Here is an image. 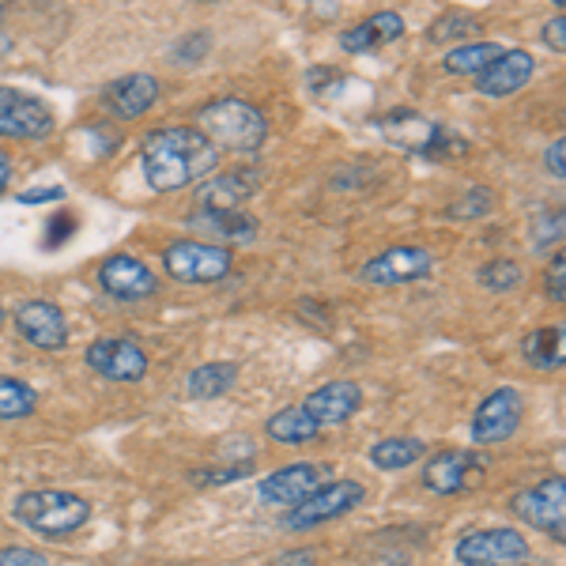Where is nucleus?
<instances>
[{"label": "nucleus", "instance_id": "1", "mask_svg": "<svg viewBox=\"0 0 566 566\" xmlns=\"http://www.w3.org/2000/svg\"><path fill=\"white\" fill-rule=\"evenodd\" d=\"M219 167V151L193 125H167L148 133L140 148V170L151 193H178Z\"/></svg>", "mask_w": 566, "mask_h": 566}, {"label": "nucleus", "instance_id": "2", "mask_svg": "<svg viewBox=\"0 0 566 566\" xmlns=\"http://www.w3.org/2000/svg\"><path fill=\"white\" fill-rule=\"evenodd\" d=\"M193 129L212 144L216 151L253 155L269 140V117L258 103L245 98H216V103L200 106Z\"/></svg>", "mask_w": 566, "mask_h": 566}, {"label": "nucleus", "instance_id": "3", "mask_svg": "<svg viewBox=\"0 0 566 566\" xmlns=\"http://www.w3.org/2000/svg\"><path fill=\"white\" fill-rule=\"evenodd\" d=\"M12 517L39 536H69L91 522V502L76 491L34 488L12 502Z\"/></svg>", "mask_w": 566, "mask_h": 566}, {"label": "nucleus", "instance_id": "4", "mask_svg": "<svg viewBox=\"0 0 566 566\" xmlns=\"http://www.w3.org/2000/svg\"><path fill=\"white\" fill-rule=\"evenodd\" d=\"M234 269V253L231 245H216V242H200V239H178L163 250V272L178 283H219L223 276H231Z\"/></svg>", "mask_w": 566, "mask_h": 566}, {"label": "nucleus", "instance_id": "5", "mask_svg": "<svg viewBox=\"0 0 566 566\" xmlns=\"http://www.w3.org/2000/svg\"><path fill=\"white\" fill-rule=\"evenodd\" d=\"M363 499H367V488H363L359 480H325L322 488L310 491L298 506H291L280 525L287 528V533H306V528H317L325 522H336V517L352 514Z\"/></svg>", "mask_w": 566, "mask_h": 566}, {"label": "nucleus", "instance_id": "6", "mask_svg": "<svg viewBox=\"0 0 566 566\" xmlns=\"http://www.w3.org/2000/svg\"><path fill=\"white\" fill-rule=\"evenodd\" d=\"M491 472V458H483L476 450H442L423 464V488L431 495H464L476 491Z\"/></svg>", "mask_w": 566, "mask_h": 566}, {"label": "nucleus", "instance_id": "7", "mask_svg": "<svg viewBox=\"0 0 566 566\" xmlns=\"http://www.w3.org/2000/svg\"><path fill=\"white\" fill-rule=\"evenodd\" d=\"M453 559L461 566H522L533 552L517 528H472L453 547Z\"/></svg>", "mask_w": 566, "mask_h": 566}, {"label": "nucleus", "instance_id": "8", "mask_svg": "<svg viewBox=\"0 0 566 566\" xmlns=\"http://www.w3.org/2000/svg\"><path fill=\"white\" fill-rule=\"evenodd\" d=\"M434 272V253L427 245L400 242L381 250L378 258H370L359 269V280L370 287H405V283H419Z\"/></svg>", "mask_w": 566, "mask_h": 566}, {"label": "nucleus", "instance_id": "9", "mask_svg": "<svg viewBox=\"0 0 566 566\" xmlns=\"http://www.w3.org/2000/svg\"><path fill=\"white\" fill-rule=\"evenodd\" d=\"M84 363L98 378L117 381V386H129V381H140L148 374L151 359L133 336H98L95 344H87Z\"/></svg>", "mask_w": 566, "mask_h": 566}, {"label": "nucleus", "instance_id": "10", "mask_svg": "<svg viewBox=\"0 0 566 566\" xmlns=\"http://www.w3.org/2000/svg\"><path fill=\"white\" fill-rule=\"evenodd\" d=\"M525 419V400L514 386H499L480 400L472 416V442L476 446H499L517 434Z\"/></svg>", "mask_w": 566, "mask_h": 566}, {"label": "nucleus", "instance_id": "11", "mask_svg": "<svg viewBox=\"0 0 566 566\" xmlns=\"http://www.w3.org/2000/svg\"><path fill=\"white\" fill-rule=\"evenodd\" d=\"M510 510H514L525 525H533V528H541V533L552 536L555 544L566 541V525H563V517H566V483H563V476L541 480L536 488L514 495V499H510Z\"/></svg>", "mask_w": 566, "mask_h": 566}, {"label": "nucleus", "instance_id": "12", "mask_svg": "<svg viewBox=\"0 0 566 566\" xmlns=\"http://www.w3.org/2000/svg\"><path fill=\"white\" fill-rule=\"evenodd\" d=\"M53 109L20 87H0V140H45L53 133Z\"/></svg>", "mask_w": 566, "mask_h": 566}, {"label": "nucleus", "instance_id": "13", "mask_svg": "<svg viewBox=\"0 0 566 566\" xmlns=\"http://www.w3.org/2000/svg\"><path fill=\"white\" fill-rule=\"evenodd\" d=\"M15 333L23 336L31 348L39 352H61L69 348V317L65 310L50 298H23L20 306L12 310Z\"/></svg>", "mask_w": 566, "mask_h": 566}, {"label": "nucleus", "instance_id": "14", "mask_svg": "<svg viewBox=\"0 0 566 566\" xmlns=\"http://www.w3.org/2000/svg\"><path fill=\"white\" fill-rule=\"evenodd\" d=\"M325 480H328V464H314V461L287 464V469L269 472V476L258 483V499H261V506L291 510V506H298L310 491L322 488Z\"/></svg>", "mask_w": 566, "mask_h": 566}, {"label": "nucleus", "instance_id": "15", "mask_svg": "<svg viewBox=\"0 0 566 566\" xmlns=\"http://www.w3.org/2000/svg\"><path fill=\"white\" fill-rule=\"evenodd\" d=\"M298 408L314 419L317 431H325V427H344L363 408V386L352 378H333V381H325V386L310 389Z\"/></svg>", "mask_w": 566, "mask_h": 566}, {"label": "nucleus", "instance_id": "16", "mask_svg": "<svg viewBox=\"0 0 566 566\" xmlns=\"http://www.w3.org/2000/svg\"><path fill=\"white\" fill-rule=\"evenodd\" d=\"M98 287L106 295L122 298V303H140V298H151L159 291V276L133 253H114L98 264Z\"/></svg>", "mask_w": 566, "mask_h": 566}, {"label": "nucleus", "instance_id": "17", "mask_svg": "<svg viewBox=\"0 0 566 566\" xmlns=\"http://www.w3.org/2000/svg\"><path fill=\"white\" fill-rule=\"evenodd\" d=\"M159 80L148 76V72H129V76H117L103 87V106L117 122H136V117H144L159 103Z\"/></svg>", "mask_w": 566, "mask_h": 566}, {"label": "nucleus", "instance_id": "18", "mask_svg": "<svg viewBox=\"0 0 566 566\" xmlns=\"http://www.w3.org/2000/svg\"><path fill=\"white\" fill-rule=\"evenodd\" d=\"M261 186V170L239 167V170H223L212 181L197 186V212H242V205L258 193Z\"/></svg>", "mask_w": 566, "mask_h": 566}, {"label": "nucleus", "instance_id": "19", "mask_svg": "<svg viewBox=\"0 0 566 566\" xmlns=\"http://www.w3.org/2000/svg\"><path fill=\"white\" fill-rule=\"evenodd\" d=\"M536 76V61L528 50H502V57L488 72L476 76V95L483 98H510Z\"/></svg>", "mask_w": 566, "mask_h": 566}, {"label": "nucleus", "instance_id": "20", "mask_svg": "<svg viewBox=\"0 0 566 566\" xmlns=\"http://www.w3.org/2000/svg\"><path fill=\"white\" fill-rule=\"evenodd\" d=\"M400 34H405V20H400L397 12H374L340 34V50L344 53H374V50H381V45L397 42Z\"/></svg>", "mask_w": 566, "mask_h": 566}, {"label": "nucleus", "instance_id": "21", "mask_svg": "<svg viewBox=\"0 0 566 566\" xmlns=\"http://www.w3.org/2000/svg\"><path fill=\"white\" fill-rule=\"evenodd\" d=\"M239 381V363H200L186 374V392L193 400H216V397H227Z\"/></svg>", "mask_w": 566, "mask_h": 566}, {"label": "nucleus", "instance_id": "22", "mask_svg": "<svg viewBox=\"0 0 566 566\" xmlns=\"http://www.w3.org/2000/svg\"><path fill=\"white\" fill-rule=\"evenodd\" d=\"M522 355L528 367L536 370H563L566 363V340H563V325H544L522 340Z\"/></svg>", "mask_w": 566, "mask_h": 566}, {"label": "nucleus", "instance_id": "23", "mask_svg": "<svg viewBox=\"0 0 566 566\" xmlns=\"http://www.w3.org/2000/svg\"><path fill=\"white\" fill-rule=\"evenodd\" d=\"M499 57H502L499 42H461L442 57V69L450 72V76H480V72H488Z\"/></svg>", "mask_w": 566, "mask_h": 566}, {"label": "nucleus", "instance_id": "24", "mask_svg": "<svg viewBox=\"0 0 566 566\" xmlns=\"http://www.w3.org/2000/svg\"><path fill=\"white\" fill-rule=\"evenodd\" d=\"M427 453V446L419 442V438H400V434H392V438H381V442H374L370 446V464L378 472H400V469H412V464L423 458Z\"/></svg>", "mask_w": 566, "mask_h": 566}, {"label": "nucleus", "instance_id": "25", "mask_svg": "<svg viewBox=\"0 0 566 566\" xmlns=\"http://www.w3.org/2000/svg\"><path fill=\"white\" fill-rule=\"evenodd\" d=\"M264 431H269L272 442H283V446H303V442H314L317 434V423L310 419L303 408H280L276 416H269V423H264Z\"/></svg>", "mask_w": 566, "mask_h": 566}, {"label": "nucleus", "instance_id": "26", "mask_svg": "<svg viewBox=\"0 0 566 566\" xmlns=\"http://www.w3.org/2000/svg\"><path fill=\"white\" fill-rule=\"evenodd\" d=\"M197 227L219 234L223 242H253L258 239V219L245 212H193L189 216Z\"/></svg>", "mask_w": 566, "mask_h": 566}, {"label": "nucleus", "instance_id": "27", "mask_svg": "<svg viewBox=\"0 0 566 566\" xmlns=\"http://www.w3.org/2000/svg\"><path fill=\"white\" fill-rule=\"evenodd\" d=\"M34 408H39V389L20 378H0V423L34 416Z\"/></svg>", "mask_w": 566, "mask_h": 566}, {"label": "nucleus", "instance_id": "28", "mask_svg": "<svg viewBox=\"0 0 566 566\" xmlns=\"http://www.w3.org/2000/svg\"><path fill=\"white\" fill-rule=\"evenodd\" d=\"M476 276H480V287H488V291H495V295H502V291L522 287L525 269L517 261H510V258H495V261L480 264Z\"/></svg>", "mask_w": 566, "mask_h": 566}, {"label": "nucleus", "instance_id": "29", "mask_svg": "<svg viewBox=\"0 0 566 566\" xmlns=\"http://www.w3.org/2000/svg\"><path fill=\"white\" fill-rule=\"evenodd\" d=\"M480 31V20L472 12H446L427 27V39L431 42H458L464 34H476Z\"/></svg>", "mask_w": 566, "mask_h": 566}, {"label": "nucleus", "instance_id": "30", "mask_svg": "<svg viewBox=\"0 0 566 566\" xmlns=\"http://www.w3.org/2000/svg\"><path fill=\"white\" fill-rule=\"evenodd\" d=\"M469 151V140L458 136L450 129V125H431V136H427V144L419 148L423 159H453V155H464Z\"/></svg>", "mask_w": 566, "mask_h": 566}, {"label": "nucleus", "instance_id": "31", "mask_svg": "<svg viewBox=\"0 0 566 566\" xmlns=\"http://www.w3.org/2000/svg\"><path fill=\"white\" fill-rule=\"evenodd\" d=\"M528 239H533L536 253H547L552 245H559L563 242V208H544V212H536Z\"/></svg>", "mask_w": 566, "mask_h": 566}, {"label": "nucleus", "instance_id": "32", "mask_svg": "<svg viewBox=\"0 0 566 566\" xmlns=\"http://www.w3.org/2000/svg\"><path fill=\"white\" fill-rule=\"evenodd\" d=\"M491 208H495V193H491L488 186H472L461 200H453L446 216L450 219H483V216H491Z\"/></svg>", "mask_w": 566, "mask_h": 566}, {"label": "nucleus", "instance_id": "33", "mask_svg": "<svg viewBox=\"0 0 566 566\" xmlns=\"http://www.w3.org/2000/svg\"><path fill=\"white\" fill-rule=\"evenodd\" d=\"M250 472H253V464H227V461H219L216 469L193 472V483H197V488H223V483L245 480Z\"/></svg>", "mask_w": 566, "mask_h": 566}, {"label": "nucleus", "instance_id": "34", "mask_svg": "<svg viewBox=\"0 0 566 566\" xmlns=\"http://www.w3.org/2000/svg\"><path fill=\"white\" fill-rule=\"evenodd\" d=\"M208 45H212V39H208V31H193L189 39H181V42L175 45V61H178V65H197V61L208 53Z\"/></svg>", "mask_w": 566, "mask_h": 566}, {"label": "nucleus", "instance_id": "35", "mask_svg": "<svg viewBox=\"0 0 566 566\" xmlns=\"http://www.w3.org/2000/svg\"><path fill=\"white\" fill-rule=\"evenodd\" d=\"M544 291H547V298H552V303H563V298H566V258H563V253H555L552 264H547Z\"/></svg>", "mask_w": 566, "mask_h": 566}, {"label": "nucleus", "instance_id": "36", "mask_svg": "<svg viewBox=\"0 0 566 566\" xmlns=\"http://www.w3.org/2000/svg\"><path fill=\"white\" fill-rule=\"evenodd\" d=\"M76 234V216L72 212H57L50 216V227H45V250H57L61 242Z\"/></svg>", "mask_w": 566, "mask_h": 566}, {"label": "nucleus", "instance_id": "37", "mask_svg": "<svg viewBox=\"0 0 566 566\" xmlns=\"http://www.w3.org/2000/svg\"><path fill=\"white\" fill-rule=\"evenodd\" d=\"M0 566H50V559L34 547H0Z\"/></svg>", "mask_w": 566, "mask_h": 566}, {"label": "nucleus", "instance_id": "38", "mask_svg": "<svg viewBox=\"0 0 566 566\" xmlns=\"http://www.w3.org/2000/svg\"><path fill=\"white\" fill-rule=\"evenodd\" d=\"M563 151H566V140L563 136H555V144L544 151V167H547V175H552L555 181H563L566 178V163H563Z\"/></svg>", "mask_w": 566, "mask_h": 566}, {"label": "nucleus", "instance_id": "39", "mask_svg": "<svg viewBox=\"0 0 566 566\" xmlns=\"http://www.w3.org/2000/svg\"><path fill=\"white\" fill-rule=\"evenodd\" d=\"M563 31H566V15L559 12L552 23H544V45L547 50H555V53H566V39H563Z\"/></svg>", "mask_w": 566, "mask_h": 566}, {"label": "nucleus", "instance_id": "40", "mask_svg": "<svg viewBox=\"0 0 566 566\" xmlns=\"http://www.w3.org/2000/svg\"><path fill=\"white\" fill-rule=\"evenodd\" d=\"M65 197V186H50V189H27L20 193V205H45V200H61Z\"/></svg>", "mask_w": 566, "mask_h": 566}, {"label": "nucleus", "instance_id": "41", "mask_svg": "<svg viewBox=\"0 0 566 566\" xmlns=\"http://www.w3.org/2000/svg\"><path fill=\"white\" fill-rule=\"evenodd\" d=\"M269 566H314V559H310L306 552H291V555H283V559L269 563Z\"/></svg>", "mask_w": 566, "mask_h": 566}, {"label": "nucleus", "instance_id": "42", "mask_svg": "<svg viewBox=\"0 0 566 566\" xmlns=\"http://www.w3.org/2000/svg\"><path fill=\"white\" fill-rule=\"evenodd\" d=\"M8 181H12V159H8V151L0 148V193L8 189Z\"/></svg>", "mask_w": 566, "mask_h": 566}, {"label": "nucleus", "instance_id": "43", "mask_svg": "<svg viewBox=\"0 0 566 566\" xmlns=\"http://www.w3.org/2000/svg\"><path fill=\"white\" fill-rule=\"evenodd\" d=\"M4 317H8V310H4V303H0V325H4Z\"/></svg>", "mask_w": 566, "mask_h": 566}, {"label": "nucleus", "instance_id": "44", "mask_svg": "<svg viewBox=\"0 0 566 566\" xmlns=\"http://www.w3.org/2000/svg\"><path fill=\"white\" fill-rule=\"evenodd\" d=\"M522 566H547V563H536V559H528V563H522Z\"/></svg>", "mask_w": 566, "mask_h": 566}, {"label": "nucleus", "instance_id": "45", "mask_svg": "<svg viewBox=\"0 0 566 566\" xmlns=\"http://www.w3.org/2000/svg\"><path fill=\"white\" fill-rule=\"evenodd\" d=\"M0 15H4V4H0Z\"/></svg>", "mask_w": 566, "mask_h": 566}]
</instances>
